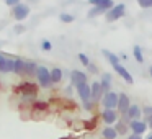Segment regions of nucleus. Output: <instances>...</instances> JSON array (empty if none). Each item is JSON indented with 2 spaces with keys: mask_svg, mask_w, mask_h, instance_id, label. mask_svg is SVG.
Instances as JSON below:
<instances>
[{
  "mask_svg": "<svg viewBox=\"0 0 152 139\" xmlns=\"http://www.w3.org/2000/svg\"><path fill=\"white\" fill-rule=\"evenodd\" d=\"M36 77H38V82H39V85L43 89H49L53 85V82H51V70H48L44 66H38Z\"/></svg>",
  "mask_w": 152,
  "mask_h": 139,
  "instance_id": "obj_1",
  "label": "nucleus"
},
{
  "mask_svg": "<svg viewBox=\"0 0 152 139\" xmlns=\"http://www.w3.org/2000/svg\"><path fill=\"white\" fill-rule=\"evenodd\" d=\"M126 13V7L123 4H118V5H113V8H110L106 12V21L111 23V21H116L119 18H123Z\"/></svg>",
  "mask_w": 152,
  "mask_h": 139,
  "instance_id": "obj_2",
  "label": "nucleus"
},
{
  "mask_svg": "<svg viewBox=\"0 0 152 139\" xmlns=\"http://www.w3.org/2000/svg\"><path fill=\"white\" fill-rule=\"evenodd\" d=\"M102 105L105 110H116V106H118V93L111 92V90L108 93H105L102 97Z\"/></svg>",
  "mask_w": 152,
  "mask_h": 139,
  "instance_id": "obj_3",
  "label": "nucleus"
},
{
  "mask_svg": "<svg viewBox=\"0 0 152 139\" xmlns=\"http://www.w3.org/2000/svg\"><path fill=\"white\" fill-rule=\"evenodd\" d=\"M147 129H149V126H147V123H145L144 119H134V121L129 123V131H131V134L142 136Z\"/></svg>",
  "mask_w": 152,
  "mask_h": 139,
  "instance_id": "obj_4",
  "label": "nucleus"
},
{
  "mask_svg": "<svg viewBox=\"0 0 152 139\" xmlns=\"http://www.w3.org/2000/svg\"><path fill=\"white\" fill-rule=\"evenodd\" d=\"M77 93H79L80 100H82L83 105H87V103L92 102V93H90V85L88 83H80V85H77Z\"/></svg>",
  "mask_w": 152,
  "mask_h": 139,
  "instance_id": "obj_5",
  "label": "nucleus"
},
{
  "mask_svg": "<svg viewBox=\"0 0 152 139\" xmlns=\"http://www.w3.org/2000/svg\"><path fill=\"white\" fill-rule=\"evenodd\" d=\"M102 119L105 124L111 126V124H116V121L119 119V113L116 110H103L102 111Z\"/></svg>",
  "mask_w": 152,
  "mask_h": 139,
  "instance_id": "obj_6",
  "label": "nucleus"
},
{
  "mask_svg": "<svg viewBox=\"0 0 152 139\" xmlns=\"http://www.w3.org/2000/svg\"><path fill=\"white\" fill-rule=\"evenodd\" d=\"M131 106V100L126 93H118V106H116V111L119 115H124L128 111V108Z\"/></svg>",
  "mask_w": 152,
  "mask_h": 139,
  "instance_id": "obj_7",
  "label": "nucleus"
},
{
  "mask_svg": "<svg viewBox=\"0 0 152 139\" xmlns=\"http://www.w3.org/2000/svg\"><path fill=\"white\" fill-rule=\"evenodd\" d=\"M113 70H115V72L118 74V75L121 77V79L124 80L126 83H129V85H132V83H134V79H132V75L129 74V70L126 69L124 66H121V64H116V66H113Z\"/></svg>",
  "mask_w": 152,
  "mask_h": 139,
  "instance_id": "obj_8",
  "label": "nucleus"
},
{
  "mask_svg": "<svg viewBox=\"0 0 152 139\" xmlns=\"http://www.w3.org/2000/svg\"><path fill=\"white\" fill-rule=\"evenodd\" d=\"M28 13H30V7H28V5H23V4L15 5V8H13V17H15V20H18V21L25 20V18L28 17Z\"/></svg>",
  "mask_w": 152,
  "mask_h": 139,
  "instance_id": "obj_9",
  "label": "nucleus"
},
{
  "mask_svg": "<svg viewBox=\"0 0 152 139\" xmlns=\"http://www.w3.org/2000/svg\"><path fill=\"white\" fill-rule=\"evenodd\" d=\"M13 69H15V59H8L5 56L0 59V74L13 72Z\"/></svg>",
  "mask_w": 152,
  "mask_h": 139,
  "instance_id": "obj_10",
  "label": "nucleus"
},
{
  "mask_svg": "<svg viewBox=\"0 0 152 139\" xmlns=\"http://www.w3.org/2000/svg\"><path fill=\"white\" fill-rule=\"evenodd\" d=\"M126 116H128L131 121H134V119H141L142 118V106L139 105H132L128 108V111H126Z\"/></svg>",
  "mask_w": 152,
  "mask_h": 139,
  "instance_id": "obj_11",
  "label": "nucleus"
},
{
  "mask_svg": "<svg viewBox=\"0 0 152 139\" xmlns=\"http://www.w3.org/2000/svg\"><path fill=\"white\" fill-rule=\"evenodd\" d=\"M90 93H92V102L93 103L102 100L103 90H102V87H100V82H93L92 85H90Z\"/></svg>",
  "mask_w": 152,
  "mask_h": 139,
  "instance_id": "obj_12",
  "label": "nucleus"
},
{
  "mask_svg": "<svg viewBox=\"0 0 152 139\" xmlns=\"http://www.w3.org/2000/svg\"><path fill=\"white\" fill-rule=\"evenodd\" d=\"M70 80L74 85H80V83H87V74L80 72V70H72L70 72Z\"/></svg>",
  "mask_w": 152,
  "mask_h": 139,
  "instance_id": "obj_13",
  "label": "nucleus"
},
{
  "mask_svg": "<svg viewBox=\"0 0 152 139\" xmlns=\"http://www.w3.org/2000/svg\"><path fill=\"white\" fill-rule=\"evenodd\" d=\"M90 5H95V7H100V8H105L106 12L110 10V8H113V0H88Z\"/></svg>",
  "mask_w": 152,
  "mask_h": 139,
  "instance_id": "obj_14",
  "label": "nucleus"
},
{
  "mask_svg": "<svg viewBox=\"0 0 152 139\" xmlns=\"http://www.w3.org/2000/svg\"><path fill=\"white\" fill-rule=\"evenodd\" d=\"M100 87H102V90H103V95L110 92V89H111V75H110V74H103L102 75Z\"/></svg>",
  "mask_w": 152,
  "mask_h": 139,
  "instance_id": "obj_15",
  "label": "nucleus"
},
{
  "mask_svg": "<svg viewBox=\"0 0 152 139\" xmlns=\"http://www.w3.org/2000/svg\"><path fill=\"white\" fill-rule=\"evenodd\" d=\"M113 128L116 129L118 136H126V134H128V131H129V124H128V123H124L123 119H118V121H116V124L113 126Z\"/></svg>",
  "mask_w": 152,
  "mask_h": 139,
  "instance_id": "obj_16",
  "label": "nucleus"
},
{
  "mask_svg": "<svg viewBox=\"0 0 152 139\" xmlns=\"http://www.w3.org/2000/svg\"><path fill=\"white\" fill-rule=\"evenodd\" d=\"M102 138L103 139H118V132L113 126H105L102 129Z\"/></svg>",
  "mask_w": 152,
  "mask_h": 139,
  "instance_id": "obj_17",
  "label": "nucleus"
},
{
  "mask_svg": "<svg viewBox=\"0 0 152 139\" xmlns=\"http://www.w3.org/2000/svg\"><path fill=\"white\" fill-rule=\"evenodd\" d=\"M103 56L108 59V62L111 64V66H116V64H121L119 62V56H116V54H113V53H110V51H106V49H103Z\"/></svg>",
  "mask_w": 152,
  "mask_h": 139,
  "instance_id": "obj_18",
  "label": "nucleus"
},
{
  "mask_svg": "<svg viewBox=\"0 0 152 139\" xmlns=\"http://www.w3.org/2000/svg\"><path fill=\"white\" fill-rule=\"evenodd\" d=\"M61 80H62V70H61L59 67H54V69L51 70V82L59 83Z\"/></svg>",
  "mask_w": 152,
  "mask_h": 139,
  "instance_id": "obj_19",
  "label": "nucleus"
},
{
  "mask_svg": "<svg viewBox=\"0 0 152 139\" xmlns=\"http://www.w3.org/2000/svg\"><path fill=\"white\" fill-rule=\"evenodd\" d=\"M25 64L26 61H21V59H15V74H20V75H25Z\"/></svg>",
  "mask_w": 152,
  "mask_h": 139,
  "instance_id": "obj_20",
  "label": "nucleus"
},
{
  "mask_svg": "<svg viewBox=\"0 0 152 139\" xmlns=\"http://www.w3.org/2000/svg\"><path fill=\"white\" fill-rule=\"evenodd\" d=\"M132 54H134V59L137 61L139 64L144 62V54H142V48L141 46H137V44H136V46L132 48Z\"/></svg>",
  "mask_w": 152,
  "mask_h": 139,
  "instance_id": "obj_21",
  "label": "nucleus"
},
{
  "mask_svg": "<svg viewBox=\"0 0 152 139\" xmlns=\"http://www.w3.org/2000/svg\"><path fill=\"white\" fill-rule=\"evenodd\" d=\"M36 69H38V66L34 62H26L25 64V74H28V75H33V74H36Z\"/></svg>",
  "mask_w": 152,
  "mask_h": 139,
  "instance_id": "obj_22",
  "label": "nucleus"
},
{
  "mask_svg": "<svg viewBox=\"0 0 152 139\" xmlns=\"http://www.w3.org/2000/svg\"><path fill=\"white\" fill-rule=\"evenodd\" d=\"M105 8H100V7H95V8H92V10L88 12V17L92 18V17H96V15H102V13H105Z\"/></svg>",
  "mask_w": 152,
  "mask_h": 139,
  "instance_id": "obj_23",
  "label": "nucleus"
},
{
  "mask_svg": "<svg viewBox=\"0 0 152 139\" xmlns=\"http://www.w3.org/2000/svg\"><path fill=\"white\" fill-rule=\"evenodd\" d=\"M152 115V106H142V116H144V121Z\"/></svg>",
  "mask_w": 152,
  "mask_h": 139,
  "instance_id": "obj_24",
  "label": "nucleus"
},
{
  "mask_svg": "<svg viewBox=\"0 0 152 139\" xmlns=\"http://www.w3.org/2000/svg\"><path fill=\"white\" fill-rule=\"evenodd\" d=\"M137 4L142 8H152V0H137Z\"/></svg>",
  "mask_w": 152,
  "mask_h": 139,
  "instance_id": "obj_25",
  "label": "nucleus"
},
{
  "mask_svg": "<svg viewBox=\"0 0 152 139\" xmlns=\"http://www.w3.org/2000/svg\"><path fill=\"white\" fill-rule=\"evenodd\" d=\"M59 18H61V21H64V23H70V21H74V17L72 15H67V13H62Z\"/></svg>",
  "mask_w": 152,
  "mask_h": 139,
  "instance_id": "obj_26",
  "label": "nucleus"
},
{
  "mask_svg": "<svg viewBox=\"0 0 152 139\" xmlns=\"http://www.w3.org/2000/svg\"><path fill=\"white\" fill-rule=\"evenodd\" d=\"M79 59H80V62H82L83 66H87V67L90 66V59L85 56V54H82V53H80V54H79Z\"/></svg>",
  "mask_w": 152,
  "mask_h": 139,
  "instance_id": "obj_27",
  "label": "nucleus"
},
{
  "mask_svg": "<svg viewBox=\"0 0 152 139\" xmlns=\"http://www.w3.org/2000/svg\"><path fill=\"white\" fill-rule=\"evenodd\" d=\"M41 48H43L44 51H51V48H53V44H51L48 40H44V41H43V44H41Z\"/></svg>",
  "mask_w": 152,
  "mask_h": 139,
  "instance_id": "obj_28",
  "label": "nucleus"
},
{
  "mask_svg": "<svg viewBox=\"0 0 152 139\" xmlns=\"http://www.w3.org/2000/svg\"><path fill=\"white\" fill-rule=\"evenodd\" d=\"M5 2H7V5H10V7H15V5H18L20 0H5Z\"/></svg>",
  "mask_w": 152,
  "mask_h": 139,
  "instance_id": "obj_29",
  "label": "nucleus"
},
{
  "mask_svg": "<svg viewBox=\"0 0 152 139\" xmlns=\"http://www.w3.org/2000/svg\"><path fill=\"white\" fill-rule=\"evenodd\" d=\"M126 139H142V136H137V134H129Z\"/></svg>",
  "mask_w": 152,
  "mask_h": 139,
  "instance_id": "obj_30",
  "label": "nucleus"
},
{
  "mask_svg": "<svg viewBox=\"0 0 152 139\" xmlns=\"http://www.w3.org/2000/svg\"><path fill=\"white\" fill-rule=\"evenodd\" d=\"M145 123H147V126H149V128H151V129H152V115H151V116H149V118H147V119H145Z\"/></svg>",
  "mask_w": 152,
  "mask_h": 139,
  "instance_id": "obj_31",
  "label": "nucleus"
},
{
  "mask_svg": "<svg viewBox=\"0 0 152 139\" xmlns=\"http://www.w3.org/2000/svg\"><path fill=\"white\" fill-rule=\"evenodd\" d=\"M149 74H151V77H152V66L149 67Z\"/></svg>",
  "mask_w": 152,
  "mask_h": 139,
  "instance_id": "obj_32",
  "label": "nucleus"
},
{
  "mask_svg": "<svg viewBox=\"0 0 152 139\" xmlns=\"http://www.w3.org/2000/svg\"><path fill=\"white\" fill-rule=\"evenodd\" d=\"M145 139H152V132H151V134H149V136H147V138H145Z\"/></svg>",
  "mask_w": 152,
  "mask_h": 139,
  "instance_id": "obj_33",
  "label": "nucleus"
},
{
  "mask_svg": "<svg viewBox=\"0 0 152 139\" xmlns=\"http://www.w3.org/2000/svg\"><path fill=\"white\" fill-rule=\"evenodd\" d=\"M2 57H4V54H2V53H0V59H2Z\"/></svg>",
  "mask_w": 152,
  "mask_h": 139,
  "instance_id": "obj_34",
  "label": "nucleus"
}]
</instances>
